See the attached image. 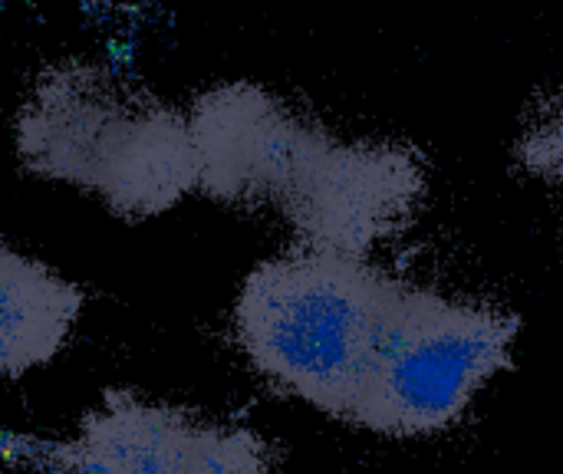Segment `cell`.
I'll list each match as a JSON object with an SVG mask.
<instances>
[{
	"label": "cell",
	"instance_id": "4",
	"mask_svg": "<svg viewBox=\"0 0 563 474\" xmlns=\"http://www.w3.org/2000/svg\"><path fill=\"white\" fill-rule=\"evenodd\" d=\"M66 474H267L251 428L198 419L132 392H106L63 448Z\"/></svg>",
	"mask_w": 563,
	"mask_h": 474
},
{
	"label": "cell",
	"instance_id": "3",
	"mask_svg": "<svg viewBox=\"0 0 563 474\" xmlns=\"http://www.w3.org/2000/svg\"><path fill=\"white\" fill-rule=\"evenodd\" d=\"M188 126L198 188L231 205H284L333 139L254 83L208 89L188 112Z\"/></svg>",
	"mask_w": 563,
	"mask_h": 474
},
{
	"label": "cell",
	"instance_id": "2",
	"mask_svg": "<svg viewBox=\"0 0 563 474\" xmlns=\"http://www.w3.org/2000/svg\"><path fill=\"white\" fill-rule=\"evenodd\" d=\"M514 340L511 313L399 287L349 422L396 438L445 432L511 366Z\"/></svg>",
	"mask_w": 563,
	"mask_h": 474
},
{
	"label": "cell",
	"instance_id": "6",
	"mask_svg": "<svg viewBox=\"0 0 563 474\" xmlns=\"http://www.w3.org/2000/svg\"><path fill=\"white\" fill-rule=\"evenodd\" d=\"M135 96L103 66L60 63L30 86L14 119L20 165L43 182L86 188Z\"/></svg>",
	"mask_w": 563,
	"mask_h": 474
},
{
	"label": "cell",
	"instance_id": "1",
	"mask_svg": "<svg viewBox=\"0 0 563 474\" xmlns=\"http://www.w3.org/2000/svg\"><path fill=\"white\" fill-rule=\"evenodd\" d=\"M399 287L366 257L303 244L244 277L234 333L270 386L349 422Z\"/></svg>",
	"mask_w": 563,
	"mask_h": 474
},
{
	"label": "cell",
	"instance_id": "9",
	"mask_svg": "<svg viewBox=\"0 0 563 474\" xmlns=\"http://www.w3.org/2000/svg\"><path fill=\"white\" fill-rule=\"evenodd\" d=\"M517 155L534 175L563 185V99L547 106L534 126L521 135Z\"/></svg>",
	"mask_w": 563,
	"mask_h": 474
},
{
	"label": "cell",
	"instance_id": "5",
	"mask_svg": "<svg viewBox=\"0 0 563 474\" xmlns=\"http://www.w3.org/2000/svg\"><path fill=\"white\" fill-rule=\"evenodd\" d=\"M425 191L419 158L399 145H330L294 188L284 214L307 247L366 257L409 224Z\"/></svg>",
	"mask_w": 563,
	"mask_h": 474
},
{
	"label": "cell",
	"instance_id": "8",
	"mask_svg": "<svg viewBox=\"0 0 563 474\" xmlns=\"http://www.w3.org/2000/svg\"><path fill=\"white\" fill-rule=\"evenodd\" d=\"M83 313V290L50 264L0 241V376L53 363Z\"/></svg>",
	"mask_w": 563,
	"mask_h": 474
},
{
	"label": "cell",
	"instance_id": "7",
	"mask_svg": "<svg viewBox=\"0 0 563 474\" xmlns=\"http://www.w3.org/2000/svg\"><path fill=\"white\" fill-rule=\"evenodd\" d=\"M198 188V152L188 116L135 99L99 158L89 191L119 218L142 221L172 211Z\"/></svg>",
	"mask_w": 563,
	"mask_h": 474
}]
</instances>
